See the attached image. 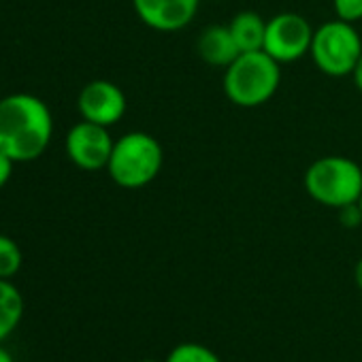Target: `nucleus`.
Here are the masks:
<instances>
[{
    "mask_svg": "<svg viewBox=\"0 0 362 362\" xmlns=\"http://www.w3.org/2000/svg\"><path fill=\"white\" fill-rule=\"evenodd\" d=\"M230 35L239 47V52H258L264 47V35H267V20L258 16L256 11H241L237 13L230 24Z\"/></svg>",
    "mask_w": 362,
    "mask_h": 362,
    "instance_id": "9b49d317",
    "label": "nucleus"
},
{
    "mask_svg": "<svg viewBox=\"0 0 362 362\" xmlns=\"http://www.w3.org/2000/svg\"><path fill=\"white\" fill-rule=\"evenodd\" d=\"M22 250L20 245L7 237L0 235V279H11L18 275V271L22 269Z\"/></svg>",
    "mask_w": 362,
    "mask_h": 362,
    "instance_id": "4468645a",
    "label": "nucleus"
},
{
    "mask_svg": "<svg viewBox=\"0 0 362 362\" xmlns=\"http://www.w3.org/2000/svg\"><path fill=\"white\" fill-rule=\"evenodd\" d=\"M309 56L317 71L326 77H351L362 56V39L356 30V24L330 20L317 26Z\"/></svg>",
    "mask_w": 362,
    "mask_h": 362,
    "instance_id": "39448f33",
    "label": "nucleus"
},
{
    "mask_svg": "<svg viewBox=\"0 0 362 362\" xmlns=\"http://www.w3.org/2000/svg\"><path fill=\"white\" fill-rule=\"evenodd\" d=\"M113 143L109 128L83 119L66 134V156L83 170H100L109 164Z\"/></svg>",
    "mask_w": 362,
    "mask_h": 362,
    "instance_id": "0eeeda50",
    "label": "nucleus"
},
{
    "mask_svg": "<svg viewBox=\"0 0 362 362\" xmlns=\"http://www.w3.org/2000/svg\"><path fill=\"white\" fill-rule=\"evenodd\" d=\"M164 151L160 141L141 130L126 132L113 143L107 164L109 177L124 190H141L160 175Z\"/></svg>",
    "mask_w": 362,
    "mask_h": 362,
    "instance_id": "7ed1b4c3",
    "label": "nucleus"
},
{
    "mask_svg": "<svg viewBox=\"0 0 362 362\" xmlns=\"http://www.w3.org/2000/svg\"><path fill=\"white\" fill-rule=\"evenodd\" d=\"M13 164L16 162L7 153L0 151V188H5L9 184V179L13 175Z\"/></svg>",
    "mask_w": 362,
    "mask_h": 362,
    "instance_id": "f3484780",
    "label": "nucleus"
},
{
    "mask_svg": "<svg viewBox=\"0 0 362 362\" xmlns=\"http://www.w3.org/2000/svg\"><path fill=\"white\" fill-rule=\"evenodd\" d=\"M0 362H16V358L11 356V351L0 343Z\"/></svg>",
    "mask_w": 362,
    "mask_h": 362,
    "instance_id": "aec40b11",
    "label": "nucleus"
},
{
    "mask_svg": "<svg viewBox=\"0 0 362 362\" xmlns=\"http://www.w3.org/2000/svg\"><path fill=\"white\" fill-rule=\"evenodd\" d=\"M354 281H356L358 290L362 292V258L356 262V269H354Z\"/></svg>",
    "mask_w": 362,
    "mask_h": 362,
    "instance_id": "6ab92c4d",
    "label": "nucleus"
},
{
    "mask_svg": "<svg viewBox=\"0 0 362 362\" xmlns=\"http://www.w3.org/2000/svg\"><path fill=\"white\" fill-rule=\"evenodd\" d=\"M164 362H222L220 356L201 343H181L170 349Z\"/></svg>",
    "mask_w": 362,
    "mask_h": 362,
    "instance_id": "ddd939ff",
    "label": "nucleus"
},
{
    "mask_svg": "<svg viewBox=\"0 0 362 362\" xmlns=\"http://www.w3.org/2000/svg\"><path fill=\"white\" fill-rule=\"evenodd\" d=\"M141 362H158V360H141Z\"/></svg>",
    "mask_w": 362,
    "mask_h": 362,
    "instance_id": "4be33fe9",
    "label": "nucleus"
},
{
    "mask_svg": "<svg viewBox=\"0 0 362 362\" xmlns=\"http://www.w3.org/2000/svg\"><path fill=\"white\" fill-rule=\"evenodd\" d=\"M197 54L203 62L218 66V69H226L241 52L230 35L228 26H207L197 41Z\"/></svg>",
    "mask_w": 362,
    "mask_h": 362,
    "instance_id": "9d476101",
    "label": "nucleus"
},
{
    "mask_svg": "<svg viewBox=\"0 0 362 362\" xmlns=\"http://www.w3.org/2000/svg\"><path fill=\"white\" fill-rule=\"evenodd\" d=\"M358 209H360V214H362V194H360V199H358Z\"/></svg>",
    "mask_w": 362,
    "mask_h": 362,
    "instance_id": "412c9836",
    "label": "nucleus"
},
{
    "mask_svg": "<svg viewBox=\"0 0 362 362\" xmlns=\"http://www.w3.org/2000/svg\"><path fill=\"white\" fill-rule=\"evenodd\" d=\"M332 9L337 20L347 24L362 22V0H332Z\"/></svg>",
    "mask_w": 362,
    "mask_h": 362,
    "instance_id": "2eb2a0df",
    "label": "nucleus"
},
{
    "mask_svg": "<svg viewBox=\"0 0 362 362\" xmlns=\"http://www.w3.org/2000/svg\"><path fill=\"white\" fill-rule=\"evenodd\" d=\"M139 20L158 33H177L192 24L201 0H132Z\"/></svg>",
    "mask_w": 362,
    "mask_h": 362,
    "instance_id": "1a4fd4ad",
    "label": "nucleus"
},
{
    "mask_svg": "<svg viewBox=\"0 0 362 362\" xmlns=\"http://www.w3.org/2000/svg\"><path fill=\"white\" fill-rule=\"evenodd\" d=\"M351 79H354V83H356L358 92L362 94V56H360V60H358V64H356L354 73H351Z\"/></svg>",
    "mask_w": 362,
    "mask_h": 362,
    "instance_id": "a211bd4d",
    "label": "nucleus"
},
{
    "mask_svg": "<svg viewBox=\"0 0 362 362\" xmlns=\"http://www.w3.org/2000/svg\"><path fill=\"white\" fill-rule=\"evenodd\" d=\"M126 94L119 86L107 79H94L86 83L77 98L81 119L111 128L126 115Z\"/></svg>",
    "mask_w": 362,
    "mask_h": 362,
    "instance_id": "6e6552de",
    "label": "nucleus"
},
{
    "mask_svg": "<svg viewBox=\"0 0 362 362\" xmlns=\"http://www.w3.org/2000/svg\"><path fill=\"white\" fill-rule=\"evenodd\" d=\"M52 134L54 117L45 100L24 92L0 98V151L13 162L41 158Z\"/></svg>",
    "mask_w": 362,
    "mask_h": 362,
    "instance_id": "f257e3e1",
    "label": "nucleus"
},
{
    "mask_svg": "<svg viewBox=\"0 0 362 362\" xmlns=\"http://www.w3.org/2000/svg\"><path fill=\"white\" fill-rule=\"evenodd\" d=\"M315 28L300 13L284 11L267 20L264 52L279 64L298 62L311 49Z\"/></svg>",
    "mask_w": 362,
    "mask_h": 362,
    "instance_id": "423d86ee",
    "label": "nucleus"
},
{
    "mask_svg": "<svg viewBox=\"0 0 362 362\" xmlns=\"http://www.w3.org/2000/svg\"><path fill=\"white\" fill-rule=\"evenodd\" d=\"M303 186L317 205L339 211L358 203L362 194V166L347 156H322L305 170Z\"/></svg>",
    "mask_w": 362,
    "mask_h": 362,
    "instance_id": "20e7f679",
    "label": "nucleus"
},
{
    "mask_svg": "<svg viewBox=\"0 0 362 362\" xmlns=\"http://www.w3.org/2000/svg\"><path fill=\"white\" fill-rule=\"evenodd\" d=\"M339 220H341V224L347 226V228H356L358 224H362V214H360V209H358V203L347 205V207H341V209H339Z\"/></svg>",
    "mask_w": 362,
    "mask_h": 362,
    "instance_id": "dca6fc26",
    "label": "nucleus"
},
{
    "mask_svg": "<svg viewBox=\"0 0 362 362\" xmlns=\"http://www.w3.org/2000/svg\"><path fill=\"white\" fill-rule=\"evenodd\" d=\"M24 317V296L11 279H0V343H5Z\"/></svg>",
    "mask_w": 362,
    "mask_h": 362,
    "instance_id": "f8f14e48",
    "label": "nucleus"
},
{
    "mask_svg": "<svg viewBox=\"0 0 362 362\" xmlns=\"http://www.w3.org/2000/svg\"><path fill=\"white\" fill-rule=\"evenodd\" d=\"M281 83V64L264 49L243 52L224 69V94L241 109L267 105Z\"/></svg>",
    "mask_w": 362,
    "mask_h": 362,
    "instance_id": "f03ea898",
    "label": "nucleus"
}]
</instances>
